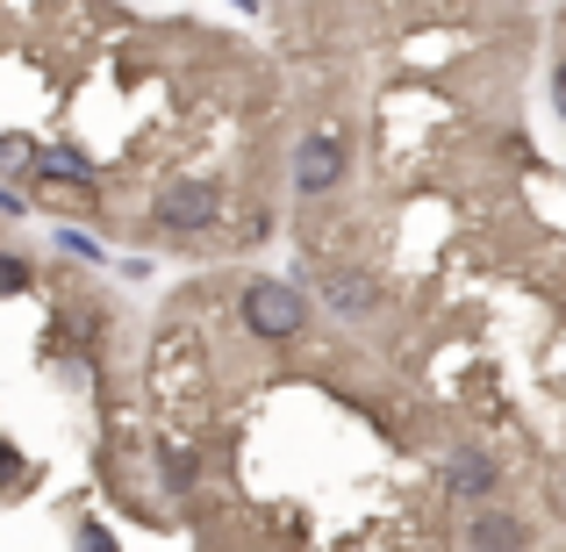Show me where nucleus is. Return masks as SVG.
Instances as JSON below:
<instances>
[{
	"instance_id": "nucleus-4",
	"label": "nucleus",
	"mask_w": 566,
	"mask_h": 552,
	"mask_svg": "<svg viewBox=\"0 0 566 552\" xmlns=\"http://www.w3.org/2000/svg\"><path fill=\"white\" fill-rule=\"evenodd\" d=\"M495 481H502V473H495V459H488V452H452V459H444V488H452L459 502L495 496Z\"/></svg>"
},
{
	"instance_id": "nucleus-2",
	"label": "nucleus",
	"mask_w": 566,
	"mask_h": 552,
	"mask_svg": "<svg viewBox=\"0 0 566 552\" xmlns=\"http://www.w3.org/2000/svg\"><path fill=\"white\" fill-rule=\"evenodd\" d=\"M151 216H158V230H208L222 216V194L208 180H172V187H158Z\"/></svg>"
},
{
	"instance_id": "nucleus-6",
	"label": "nucleus",
	"mask_w": 566,
	"mask_h": 552,
	"mask_svg": "<svg viewBox=\"0 0 566 552\" xmlns=\"http://www.w3.org/2000/svg\"><path fill=\"white\" fill-rule=\"evenodd\" d=\"M467 545L473 552H524L531 531L516 524V517H495V510H488V517H473V524H467Z\"/></svg>"
},
{
	"instance_id": "nucleus-12",
	"label": "nucleus",
	"mask_w": 566,
	"mask_h": 552,
	"mask_svg": "<svg viewBox=\"0 0 566 552\" xmlns=\"http://www.w3.org/2000/svg\"><path fill=\"white\" fill-rule=\"evenodd\" d=\"M80 552H108V539H101V531L86 524V539H80Z\"/></svg>"
},
{
	"instance_id": "nucleus-10",
	"label": "nucleus",
	"mask_w": 566,
	"mask_h": 552,
	"mask_svg": "<svg viewBox=\"0 0 566 552\" xmlns=\"http://www.w3.org/2000/svg\"><path fill=\"white\" fill-rule=\"evenodd\" d=\"M14 288H29V265L22 259H0V294H14Z\"/></svg>"
},
{
	"instance_id": "nucleus-5",
	"label": "nucleus",
	"mask_w": 566,
	"mask_h": 552,
	"mask_svg": "<svg viewBox=\"0 0 566 552\" xmlns=\"http://www.w3.org/2000/svg\"><path fill=\"white\" fill-rule=\"evenodd\" d=\"M323 302H331L337 316H374V309H380V288L366 273H345V265H337V273H323Z\"/></svg>"
},
{
	"instance_id": "nucleus-1",
	"label": "nucleus",
	"mask_w": 566,
	"mask_h": 552,
	"mask_svg": "<svg viewBox=\"0 0 566 552\" xmlns=\"http://www.w3.org/2000/svg\"><path fill=\"white\" fill-rule=\"evenodd\" d=\"M244 323H251V337H265V345H287V337H302L308 302L287 288V280H251L244 288Z\"/></svg>"
},
{
	"instance_id": "nucleus-13",
	"label": "nucleus",
	"mask_w": 566,
	"mask_h": 552,
	"mask_svg": "<svg viewBox=\"0 0 566 552\" xmlns=\"http://www.w3.org/2000/svg\"><path fill=\"white\" fill-rule=\"evenodd\" d=\"M553 101H559V115H566V65L553 72Z\"/></svg>"
},
{
	"instance_id": "nucleus-11",
	"label": "nucleus",
	"mask_w": 566,
	"mask_h": 552,
	"mask_svg": "<svg viewBox=\"0 0 566 552\" xmlns=\"http://www.w3.org/2000/svg\"><path fill=\"white\" fill-rule=\"evenodd\" d=\"M14 473H22V459H14L8 445H0V481H14Z\"/></svg>"
},
{
	"instance_id": "nucleus-8",
	"label": "nucleus",
	"mask_w": 566,
	"mask_h": 552,
	"mask_svg": "<svg viewBox=\"0 0 566 552\" xmlns=\"http://www.w3.org/2000/svg\"><path fill=\"white\" fill-rule=\"evenodd\" d=\"M14 166H36V152L22 137H0V173H14Z\"/></svg>"
},
{
	"instance_id": "nucleus-3",
	"label": "nucleus",
	"mask_w": 566,
	"mask_h": 552,
	"mask_svg": "<svg viewBox=\"0 0 566 552\" xmlns=\"http://www.w3.org/2000/svg\"><path fill=\"white\" fill-rule=\"evenodd\" d=\"M345 137H337V129H308L302 144H294V187L302 194H331L337 180H345Z\"/></svg>"
},
{
	"instance_id": "nucleus-7",
	"label": "nucleus",
	"mask_w": 566,
	"mask_h": 552,
	"mask_svg": "<svg viewBox=\"0 0 566 552\" xmlns=\"http://www.w3.org/2000/svg\"><path fill=\"white\" fill-rule=\"evenodd\" d=\"M36 173L43 180H65L72 194H94V166L80 152H36Z\"/></svg>"
},
{
	"instance_id": "nucleus-14",
	"label": "nucleus",
	"mask_w": 566,
	"mask_h": 552,
	"mask_svg": "<svg viewBox=\"0 0 566 552\" xmlns=\"http://www.w3.org/2000/svg\"><path fill=\"white\" fill-rule=\"evenodd\" d=\"M244 8H251V0H244Z\"/></svg>"
},
{
	"instance_id": "nucleus-9",
	"label": "nucleus",
	"mask_w": 566,
	"mask_h": 552,
	"mask_svg": "<svg viewBox=\"0 0 566 552\" xmlns=\"http://www.w3.org/2000/svg\"><path fill=\"white\" fill-rule=\"evenodd\" d=\"M166 481L172 488H193V459L187 452H166Z\"/></svg>"
}]
</instances>
